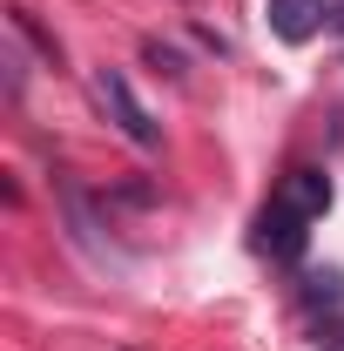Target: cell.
Instances as JSON below:
<instances>
[{"mask_svg": "<svg viewBox=\"0 0 344 351\" xmlns=\"http://www.w3.org/2000/svg\"><path fill=\"white\" fill-rule=\"evenodd\" d=\"M95 95H101L108 122L129 135L135 149H162V129H156V115L135 101V88H129V75H122V68H101V75H95Z\"/></svg>", "mask_w": 344, "mask_h": 351, "instance_id": "obj_1", "label": "cell"}, {"mask_svg": "<svg viewBox=\"0 0 344 351\" xmlns=\"http://www.w3.org/2000/svg\"><path fill=\"white\" fill-rule=\"evenodd\" d=\"M310 217H297V210H284V203H270L257 217V250L263 257H277V263H297L304 257V243H310V230H304Z\"/></svg>", "mask_w": 344, "mask_h": 351, "instance_id": "obj_2", "label": "cell"}, {"mask_svg": "<svg viewBox=\"0 0 344 351\" xmlns=\"http://www.w3.org/2000/svg\"><path fill=\"white\" fill-rule=\"evenodd\" d=\"M324 21H331V7H324V0H270V34H277V41H291V47L310 41Z\"/></svg>", "mask_w": 344, "mask_h": 351, "instance_id": "obj_3", "label": "cell"}, {"mask_svg": "<svg viewBox=\"0 0 344 351\" xmlns=\"http://www.w3.org/2000/svg\"><path fill=\"white\" fill-rule=\"evenodd\" d=\"M277 203L297 210V217H324V210H331V176L324 169H291L277 182Z\"/></svg>", "mask_w": 344, "mask_h": 351, "instance_id": "obj_4", "label": "cell"}, {"mask_svg": "<svg viewBox=\"0 0 344 351\" xmlns=\"http://www.w3.org/2000/svg\"><path fill=\"white\" fill-rule=\"evenodd\" d=\"M7 21H14V34H27V41L41 47V61H47V68H61V41H54V34H41V27H34V14H27V7H14Z\"/></svg>", "mask_w": 344, "mask_h": 351, "instance_id": "obj_5", "label": "cell"}, {"mask_svg": "<svg viewBox=\"0 0 344 351\" xmlns=\"http://www.w3.org/2000/svg\"><path fill=\"white\" fill-rule=\"evenodd\" d=\"M304 304H344V277H338V270L304 277Z\"/></svg>", "mask_w": 344, "mask_h": 351, "instance_id": "obj_6", "label": "cell"}, {"mask_svg": "<svg viewBox=\"0 0 344 351\" xmlns=\"http://www.w3.org/2000/svg\"><path fill=\"white\" fill-rule=\"evenodd\" d=\"M142 54H149V61H156V68H162V75H175V82H182V75H189V61H182V54H175V47H162V41H142Z\"/></svg>", "mask_w": 344, "mask_h": 351, "instance_id": "obj_7", "label": "cell"}, {"mask_svg": "<svg viewBox=\"0 0 344 351\" xmlns=\"http://www.w3.org/2000/svg\"><path fill=\"white\" fill-rule=\"evenodd\" d=\"M317 351H344V324H338V331H324V338H317Z\"/></svg>", "mask_w": 344, "mask_h": 351, "instance_id": "obj_8", "label": "cell"}, {"mask_svg": "<svg viewBox=\"0 0 344 351\" xmlns=\"http://www.w3.org/2000/svg\"><path fill=\"white\" fill-rule=\"evenodd\" d=\"M331 27H338V34H344V0H331Z\"/></svg>", "mask_w": 344, "mask_h": 351, "instance_id": "obj_9", "label": "cell"}]
</instances>
